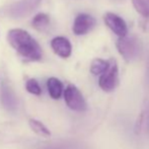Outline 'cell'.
<instances>
[{"mask_svg": "<svg viewBox=\"0 0 149 149\" xmlns=\"http://www.w3.org/2000/svg\"><path fill=\"white\" fill-rule=\"evenodd\" d=\"M7 41L24 60L36 62L42 59L43 52L41 46L26 31L12 29L7 33Z\"/></svg>", "mask_w": 149, "mask_h": 149, "instance_id": "6da1fadb", "label": "cell"}, {"mask_svg": "<svg viewBox=\"0 0 149 149\" xmlns=\"http://www.w3.org/2000/svg\"><path fill=\"white\" fill-rule=\"evenodd\" d=\"M119 82V68L115 59L109 60L107 69L100 75L98 85L104 91L111 92L117 87Z\"/></svg>", "mask_w": 149, "mask_h": 149, "instance_id": "7a4b0ae2", "label": "cell"}, {"mask_svg": "<svg viewBox=\"0 0 149 149\" xmlns=\"http://www.w3.org/2000/svg\"><path fill=\"white\" fill-rule=\"evenodd\" d=\"M116 47L122 57L128 62L135 59L140 51L137 39L127 35L119 38L116 43Z\"/></svg>", "mask_w": 149, "mask_h": 149, "instance_id": "3957f363", "label": "cell"}, {"mask_svg": "<svg viewBox=\"0 0 149 149\" xmlns=\"http://www.w3.org/2000/svg\"><path fill=\"white\" fill-rule=\"evenodd\" d=\"M42 0H18L8 7L7 15L12 18H24L33 12Z\"/></svg>", "mask_w": 149, "mask_h": 149, "instance_id": "277c9868", "label": "cell"}, {"mask_svg": "<svg viewBox=\"0 0 149 149\" xmlns=\"http://www.w3.org/2000/svg\"><path fill=\"white\" fill-rule=\"evenodd\" d=\"M64 100L67 107L75 112H84L87 108L82 93L73 84H69L64 90Z\"/></svg>", "mask_w": 149, "mask_h": 149, "instance_id": "5b68a950", "label": "cell"}, {"mask_svg": "<svg viewBox=\"0 0 149 149\" xmlns=\"http://www.w3.org/2000/svg\"><path fill=\"white\" fill-rule=\"evenodd\" d=\"M104 22L106 26L119 38L124 37L128 33V28L126 22L121 16L117 15L116 13L107 12L104 15Z\"/></svg>", "mask_w": 149, "mask_h": 149, "instance_id": "8992f818", "label": "cell"}, {"mask_svg": "<svg viewBox=\"0 0 149 149\" xmlns=\"http://www.w3.org/2000/svg\"><path fill=\"white\" fill-rule=\"evenodd\" d=\"M95 26V19L86 13H80L75 17L72 26L73 33L76 36L86 35Z\"/></svg>", "mask_w": 149, "mask_h": 149, "instance_id": "52a82bcc", "label": "cell"}, {"mask_svg": "<svg viewBox=\"0 0 149 149\" xmlns=\"http://www.w3.org/2000/svg\"><path fill=\"white\" fill-rule=\"evenodd\" d=\"M0 100L2 106L9 112H14L17 108V100L11 87L6 82H3L0 89Z\"/></svg>", "mask_w": 149, "mask_h": 149, "instance_id": "ba28073f", "label": "cell"}, {"mask_svg": "<svg viewBox=\"0 0 149 149\" xmlns=\"http://www.w3.org/2000/svg\"><path fill=\"white\" fill-rule=\"evenodd\" d=\"M51 48L56 55L61 58H69L72 53V46L68 39L64 37H56L51 41Z\"/></svg>", "mask_w": 149, "mask_h": 149, "instance_id": "9c48e42d", "label": "cell"}, {"mask_svg": "<svg viewBox=\"0 0 149 149\" xmlns=\"http://www.w3.org/2000/svg\"><path fill=\"white\" fill-rule=\"evenodd\" d=\"M47 88L49 94L53 100H59L63 93L62 82L56 77H50L47 80Z\"/></svg>", "mask_w": 149, "mask_h": 149, "instance_id": "30bf717a", "label": "cell"}, {"mask_svg": "<svg viewBox=\"0 0 149 149\" xmlns=\"http://www.w3.org/2000/svg\"><path fill=\"white\" fill-rule=\"evenodd\" d=\"M31 24L37 31H44L50 24L49 15L46 13H43V12L38 13L37 15L33 16V20H31Z\"/></svg>", "mask_w": 149, "mask_h": 149, "instance_id": "8fae6325", "label": "cell"}, {"mask_svg": "<svg viewBox=\"0 0 149 149\" xmlns=\"http://www.w3.org/2000/svg\"><path fill=\"white\" fill-rule=\"evenodd\" d=\"M29 125H30L31 129L39 136H43V137H50V136H51L50 130L48 129L43 123L37 121V120L31 119L30 121H29Z\"/></svg>", "mask_w": 149, "mask_h": 149, "instance_id": "7c38bea8", "label": "cell"}, {"mask_svg": "<svg viewBox=\"0 0 149 149\" xmlns=\"http://www.w3.org/2000/svg\"><path fill=\"white\" fill-rule=\"evenodd\" d=\"M109 65V60H104L100 58H95L90 64V72L93 75H100L107 69Z\"/></svg>", "mask_w": 149, "mask_h": 149, "instance_id": "4fadbf2b", "label": "cell"}, {"mask_svg": "<svg viewBox=\"0 0 149 149\" xmlns=\"http://www.w3.org/2000/svg\"><path fill=\"white\" fill-rule=\"evenodd\" d=\"M132 5L140 15L149 18V0H132Z\"/></svg>", "mask_w": 149, "mask_h": 149, "instance_id": "5bb4252c", "label": "cell"}, {"mask_svg": "<svg viewBox=\"0 0 149 149\" xmlns=\"http://www.w3.org/2000/svg\"><path fill=\"white\" fill-rule=\"evenodd\" d=\"M26 88L30 93L33 94V95H41V93H42V88H41V86H40L39 82L33 78H31L26 81Z\"/></svg>", "mask_w": 149, "mask_h": 149, "instance_id": "9a60e30c", "label": "cell"}]
</instances>
